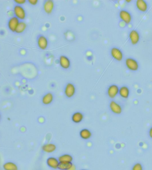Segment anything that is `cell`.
Instances as JSON below:
<instances>
[{
  "label": "cell",
  "mask_w": 152,
  "mask_h": 170,
  "mask_svg": "<svg viewBox=\"0 0 152 170\" xmlns=\"http://www.w3.org/2000/svg\"><path fill=\"white\" fill-rule=\"evenodd\" d=\"M13 12L14 16L20 21H24L27 17V12L22 5H15L13 8Z\"/></svg>",
  "instance_id": "cell-1"
},
{
  "label": "cell",
  "mask_w": 152,
  "mask_h": 170,
  "mask_svg": "<svg viewBox=\"0 0 152 170\" xmlns=\"http://www.w3.org/2000/svg\"><path fill=\"white\" fill-rule=\"evenodd\" d=\"M56 5L53 0H45L43 2V10L45 14L51 15L54 13Z\"/></svg>",
  "instance_id": "cell-2"
},
{
  "label": "cell",
  "mask_w": 152,
  "mask_h": 170,
  "mask_svg": "<svg viewBox=\"0 0 152 170\" xmlns=\"http://www.w3.org/2000/svg\"><path fill=\"white\" fill-rule=\"evenodd\" d=\"M37 44L39 49L46 50L49 46L48 38L43 34H39L37 37Z\"/></svg>",
  "instance_id": "cell-3"
},
{
  "label": "cell",
  "mask_w": 152,
  "mask_h": 170,
  "mask_svg": "<svg viewBox=\"0 0 152 170\" xmlns=\"http://www.w3.org/2000/svg\"><path fill=\"white\" fill-rule=\"evenodd\" d=\"M76 92V88L74 84L68 83L65 85L64 88V94L67 98H70L73 97Z\"/></svg>",
  "instance_id": "cell-4"
},
{
  "label": "cell",
  "mask_w": 152,
  "mask_h": 170,
  "mask_svg": "<svg viewBox=\"0 0 152 170\" xmlns=\"http://www.w3.org/2000/svg\"><path fill=\"white\" fill-rule=\"evenodd\" d=\"M59 65L61 68L65 70L70 69L71 66V62L70 59L65 55H61L59 58Z\"/></svg>",
  "instance_id": "cell-5"
},
{
  "label": "cell",
  "mask_w": 152,
  "mask_h": 170,
  "mask_svg": "<svg viewBox=\"0 0 152 170\" xmlns=\"http://www.w3.org/2000/svg\"><path fill=\"white\" fill-rule=\"evenodd\" d=\"M111 56L116 61L118 62L122 61L123 58V54L122 51L118 48L113 47L110 51Z\"/></svg>",
  "instance_id": "cell-6"
},
{
  "label": "cell",
  "mask_w": 152,
  "mask_h": 170,
  "mask_svg": "<svg viewBox=\"0 0 152 170\" xmlns=\"http://www.w3.org/2000/svg\"><path fill=\"white\" fill-rule=\"evenodd\" d=\"M20 22V20L14 16L9 18L7 22V27L9 31L12 33H15Z\"/></svg>",
  "instance_id": "cell-7"
},
{
  "label": "cell",
  "mask_w": 152,
  "mask_h": 170,
  "mask_svg": "<svg viewBox=\"0 0 152 170\" xmlns=\"http://www.w3.org/2000/svg\"><path fill=\"white\" fill-rule=\"evenodd\" d=\"M119 88L117 85H110L107 90V94L109 97L112 99L114 98L117 96L119 94Z\"/></svg>",
  "instance_id": "cell-8"
},
{
  "label": "cell",
  "mask_w": 152,
  "mask_h": 170,
  "mask_svg": "<svg viewBox=\"0 0 152 170\" xmlns=\"http://www.w3.org/2000/svg\"><path fill=\"white\" fill-rule=\"evenodd\" d=\"M125 65L129 70L132 71H136L139 68L138 62L131 58H126L125 61Z\"/></svg>",
  "instance_id": "cell-9"
},
{
  "label": "cell",
  "mask_w": 152,
  "mask_h": 170,
  "mask_svg": "<svg viewBox=\"0 0 152 170\" xmlns=\"http://www.w3.org/2000/svg\"><path fill=\"white\" fill-rule=\"evenodd\" d=\"M120 18L126 24H128L132 21V16L126 10H121L119 13Z\"/></svg>",
  "instance_id": "cell-10"
},
{
  "label": "cell",
  "mask_w": 152,
  "mask_h": 170,
  "mask_svg": "<svg viewBox=\"0 0 152 170\" xmlns=\"http://www.w3.org/2000/svg\"><path fill=\"white\" fill-rule=\"evenodd\" d=\"M109 108L111 111L116 114H120L122 111L121 105L115 101L112 100L109 103Z\"/></svg>",
  "instance_id": "cell-11"
},
{
  "label": "cell",
  "mask_w": 152,
  "mask_h": 170,
  "mask_svg": "<svg viewBox=\"0 0 152 170\" xmlns=\"http://www.w3.org/2000/svg\"><path fill=\"white\" fill-rule=\"evenodd\" d=\"M129 38L131 44L134 45L136 44L139 42L140 35L136 30H133L129 33Z\"/></svg>",
  "instance_id": "cell-12"
},
{
  "label": "cell",
  "mask_w": 152,
  "mask_h": 170,
  "mask_svg": "<svg viewBox=\"0 0 152 170\" xmlns=\"http://www.w3.org/2000/svg\"><path fill=\"white\" fill-rule=\"evenodd\" d=\"M54 100V95L51 92L45 94L42 97V101L43 104L48 105L50 104Z\"/></svg>",
  "instance_id": "cell-13"
},
{
  "label": "cell",
  "mask_w": 152,
  "mask_h": 170,
  "mask_svg": "<svg viewBox=\"0 0 152 170\" xmlns=\"http://www.w3.org/2000/svg\"><path fill=\"white\" fill-rule=\"evenodd\" d=\"M28 28V24L24 21H20L16 30L15 33L17 34H22L26 32Z\"/></svg>",
  "instance_id": "cell-14"
},
{
  "label": "cell",
  "mask_w": 152,
  "mask_h": 170,
  "mask_svg": "<svg viewBox=\"0 0 152 170\" xmlns=\"http://www.w3.org/2000/svg\"><path fill=\"white\" fill-rule=\"evenodd\" d=\"M59 163L58 160L54 157H49L47 160L48 166L53 169L58 168Z\"/></svg>",
  "instance_id": "cell-15"
},
{
  "label": "cell",
  "mask_w": 152,
  "mask_h": 170,
  "mask_svg": "<svg viewBox=\"0 0 152 170\" xmlns=\"http://www.w3.org/2000/svg\"><path fill=\"white\" fill-rule=\"evenodd\" d=\"M42 149L44 152L46 153H52L56 149V146L53 143H46L43 145Z\"/></svg>",
  "instance_id": "cell-16"
},
{
  "label": "cell",
  "mask_w": 152,
  "mask_h": 170,
  "mask_svg": "<svg viewBox=\"0 0 152 170\" xmlns=\"http://www.w3.org/2000/svg\"><path fill=\"white\" fill-rule=\"evenodd\" d=\"M136 6L138 9L143 12H146L147 10V3L144 0H138L136 2Z\"/></svg>",
  "instance_id": "cell-17"
},
{
  "label": "cell",
  "mask_w": 152,
  "mask_h": 170,
  "mask_svg": "<svg viewBox=\"0 0 152 170\" xmlns=\"http://www.w3.org/2000/svg\"><path fill=\"white\" fill-rule=\"evenodd\" d=\"M84 119V115L81 112H76L73 113L72 116V122L76 124L81 122Z\"/></svg>",
  "instance_id": "cell-18"
},
{
  "label": "cell",
  "mask_w": 152,
  "mask_h": 170,
  "mask_svg": "<svg viewBox=\"0 0 152 170\" xmlns=\"http://www.w3.org/2000/svg\"><path fill=\"white\" fill-rule=\"evenodd\" d=\"M119 94L122 98L126 99L128 98L129 95V90L126 86H122L119 88Z\"/></svg>",
  "instance_id": "cell-19"
},
{
  "label": "cell",
  "mask_w": 152,
  "mask_h": 170,
  "mask_svg": "<svg viewBox=\"0 0 152 170\" xmlns=\"http://www.w3.org/2000/svg\"><path fill=\"white\" fill-rule=\"evenodd\" d=\"M80 136L82 139L86 140L91 138L92 136V133L88 129H84L80 131Z\"/></svg>",
  "instance_id": "cell-20"
},
{
  "label": "cell",
  "mask_w": 152,
  "mask_h": 170,
  "mask_svg": "<svg viewBox=\"0 0 152 170\" xmlns=\"http://www.w3.org/2000/svg\"><path fill=\"white\" fill-rule=\"evenodd\" d=\"M72 160L73 158L69 154H64L60 156L58 158V161L60 163H72Z\"/></svg>",
  "instance_id": "cell-21"
},
{
  "label": "cell",
  "mask_w": 152,
  "mask_h": 170,
  "mask_svg": "<svg viewBox=\"0 0 152 170\" xmlns=\"http://www.w3.org/2000/svg\"><path fill=\"white\" fill-rule=\"evenodd\" d=\"M73 166L72 163H60L58 168L60 170H68L70 169Z\"/></svg>",
  "instance_id": "cell-22"
},
{
  "label": "cell",
  "mask_w": 152,
  "mask_h": 170,
  "mask_svg": "<svg viewBox=\"0 0 152 170\" xmlns=\"http://www.w3.org/2000/svg\"><path fill=\"white\" fill-rule=\"evenodd\" d=\"M5 170H17V167L14 163L8 162L4 164L3 166Z\"/></svg>",
  "instance_id": "cell-23"
},
{
  "label": "cell",
  "mask_w": 152,
  "mask_h": 170,
  "mask_svg": "<svg viewBox=\"0 0 152 170\" xmlns=\"http://www.w3.org/2000/svg\"><path fill=\"white\" fill-rule=\"evenodd\" d=\"M27 3L32 6L37 5L39 3L38 0H27Z\"/></svg>",
  "instance_id": "cell-24"
},
{
  "label": "cell",
  "mask_w": 152,
  "mask_h": 170,
  "mask_svg": "<svg viewBox=\"0 0 152 170\" xmlns=\"http://www.w3.org/2000/svg\"><path fill=\"white\" fill-rule=\"evenodd\" d=\"M132 170H143V167L140 163H137L133 166Z\"/></svg>",
  "instance_id": "cell-25"
},
{
  "label": "cell",
  "mask_w": 152,
  "mask_h": 170,
  "mask_svg": "<svg viewBox=\"0 0 152 170\" xmlns=\"http://www.w3.org/2000/svg\"><path fill=\"white\" fill-rule=\"evenodd\" d=\"M13 2L15 3L16 5H22L27 3V0H14Z\"/></svg>",
  "instance_id": "cell-26"
},
{
  "label": "cell",
  "mask_w": 152,
  "mask_h": 170,
  "mask_svg": "<svg viewBox=\"0 0 152 170\" xmlns=\"http://www.w3.org/2000/svg\"><path fill=\"white\" fill-rule=\"evenodd\" d=\"M149 136H150V137L152 138V126L150 129V130H149Z\"/></svg>",
  "instance_id": "cell-27"
},
{
  "label": "cell",
  "mask_w": 152,
  "mask_h": 170,
  "mask_svg": "<svg viewBox=\"0 0 152 170\" xmlns=\"http://www.w3.org/2000/svg\"><path fill=\"white\" fill-rule=\"evenodd\" d=\"M68 170H75V167L74 166H72V167L70 169Z\"/></svg>",
  "instance_id": "cell-28"
},
{
  "label": "cell",
  "mask_w": 152,
  "mask_h": 170,
  "mask_svg": "<svg viewBox=\"0 0 152 170\" xmlns=\"http://www.w3.org/2000/svg\"><path fill=\"white\" fill-rule=\"evenodd\" d=\"M1 113H0V120H1Z\"/></svg>",
  "instance_id": "cell-29"
},
{
  "label": "cell",
  "mask_w": 152,
  "mask_h": 170,
  "mask_svg": "<svg viewBox=\"0 0 152 170\" xmlns=\"http://www.w3.org/2000/svg\"></svg>",
  "instance_id": "cell-30"
}]
</instances>
